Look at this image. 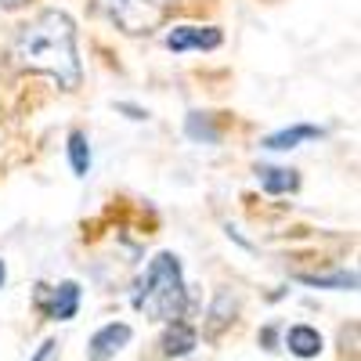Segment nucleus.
<instances>
[{
  "instance_id": "nucleus-12",
  "label": "nucleus",
  "mask_w": 361,
  "mask_h": 361,
  "mask_svg": "<svg viewBox=\"0 0 361 361\" xmlns=\"http://www.w3.org/2000/svg\"><path fill=\"white\" fill-rule=\"evenodd\" d=\"M235 314H238V296H231V293H217L214 307H209V318H214V322L206 325V336H209V340H217V336H221V329L235 322Z\"/></svg>"
},
{
  "instance_id": "nucleus-10",
  "label": "nucleus",
  "mask_w": 361,
  "mask_h": 361,
  "mask_svg": "<svg viewBox=\"0 0 361 361\" xmlns=\"http://www.w3.org/2000/svg\"><path fill=\"white\" fill-rule=\"evenodd\" d=\"M314 137H322L318 127L300 123V127H286V130L267 134V137H264V148H267V152H289V148H300L304 141H314Z\"/></svg>"
},
{
  "instance_id": "nucleus-14",
  "label": "nucleus",
  "mask_w": 361,
  "mask_h": 361,
  "mask_svg": "<svg viewBox=\"0 0 361 361\" xmlns=\"http://www.w3.org/2000/svg\"><path fill=\"white\" fill-rule=\"evenodd\" d=\"M188 134H192L195 141H209V145L221 137L217 127L209 123V116H202V112H192V116H188Z\"/></svg>"
},
{
  "instance_id": "nucleus-3",
  "label": "nucleus",
  "mask_w": 361,
  "mask_h": 361,
  "mask_svg": "<svg viewBox=\"0 0 361 361\" xmlns=\"http://www.w3.org/2000/svg\"><path fill=\"white\" fill-rule=\"evenodd\" d=\"M98 11L127 37H148L166 22V0H98Z\"/></svg>"
},
{
  "instance_id": "nucleus-8",
  "label": "nucleus",
  "mask_w": 361,
  "mask_h": 361,
  "mask_svg": "<svg viewBox=\"0 0 361 361\" xmlns=\"http://www.w3.org/2000/svg\"><path fill=\"white\" fill-rule=\"evenodd\" d=\"M286 350H289L293 357L311 361V357H318V354L325 350V340H322V333H318L314 325L300 322V325H289V329H286Z\"/></svg>"
},
{
  "instance_id": "nucleus-17",
  "label": "nucleus",
  "mask_w": 361,
  "mask_h": 361,
  "mask_svg": "<svg viewBox=\"0 0 361 361\" xmlns=\"http://www.w3.org/2000/svg\"><path fill=\"white\" fill-rule=\"evenodd\" d=\"M4 282H8V264L0 260V289H4Z\"/></svg>"
},
{
  "instance_id": "nucleus-9",
  "label": "nucleus",
  "mask_w": 361,
  "mask_h": 361,
  "mask_svg": "<svg viewBox=\"0 0 361 361\" xmlns=\"http://www.w3.org/2000/svg\"><path fill=\"white\" fill-rule=\"evenodd\" d=\"M257 180L267 195H289L300 188V173L289 170V166H260L257 170Z\"/></svg>"
},
{
  "instance_id": "nucleus-2",
  "label": "nucleus",
  "mask_w": 361,
  "mask_h": 361,
  "mask_svg": "<svg viewBox=\"0 0 361 361\" xmlns=\"http://www.w3.org/2000/svg\"><path fill=\"white\" fill-rule=\"evenodd\" d=\"M134 307L152 318V322H177L188 307V289H185V271L180 257L163 250L145 267V275L134 289Z\"/></svg>"
},
{
  "instance_id": "nucleus-5",
  "label": "nucleus",
  "mask_w": 361,
  "mask_h": 361,
  "mask_svg": "<svg viewBox=\"0 0 361 361\" xmlns=\"http://www.w3.org/2000/svg\"><path fill=\"white\" fill-rule=\"evenodd\" d=\"M221 40L224 37H221L217 25H173L163 44L173 54H188V51H217Z\"/></svg>"
},
{
  "instance_id": "nucleus-16",
  "label": "nucleus",
  "mask_w": 361,
  "mask_h": 361,
  "mask_svg": "<svg viewBox=\"0 0 361 361\" xmlns=\"http://www.w3.org/2000/svg\"><path fill=\"white\" fill-rule=\"evenodd\" d=\"M25 0H0V11H18Z\"/></svg>"
},
{
  "instance_id": "nucleus-6",
  "label": "nucleus",
  "mask_w": 361,
  "mask_h": 361,
  "mask_svg": "<svg viewBox=\"0 0 361 361\" xmlns=\"http://www.w3.org/2000/svg\"><path fill=\"white\" fill-rule=\"evenodd\" d=\"M130 340H134V329H130L127 322H109V325H102L98 333L90 336V343H87V361H112Z\"/></svg>"
},
{
  "instance_id": "nucleus-15",
  "label": "nucleus",
  "mask_w": 361,
  "mask_h": 361,
  "mask_svg": "<svg viewBox=\"0 0 361 361\" xmlns=\"http://www.w3.org/2000/svg\"><path fill=\"white\" fill-rule=\"evenodd\" d=\"M58 350H62V347H58V340H44L33 350V357H29V361H58Z\"/></svg>"
},
{
  "instance_id": "nucleus-1",
  "label": "nucleus",
  "mask_w": 361,
  "mask_h": 361,
  "mask_svg": "<svg viewBox=\"0 0 361 361\" xmlns=\"http://www.w3.org/2000/svg\"><path fill=\"white\" fill-rule=\"evenodd\" d=\"M15 62L29 73L51 76L62 90H76L83 80L76 51V22L58 8H47L37 18H29L15 37Z\"/></svg>"
},
{
  "instance_id": "nucleus-7",
  "label": "nucleus",
  "mask_w": 361,
  "mask_h": 361,
  "mask_svg": "<svg viewBox=\"0 0 361 361\" xmlns=\"http://www.w3.org/2000/svg\"><path fill=\"white\" fill-rule=\"evenodd\" d=\"M199 347V333L188 325V322H166V333L159 340V354L163 357H188L192 350Z\"/></svg>"
},
{
  "instance_id": "nucleus-11",
  "label": "nucleus",
  "mask_w": 361,
  "mask_h": 361,
  "mask_svg": "<svg viewBox=\"0 0 361 361\" xmlns=\"http://www.w3.org/2000/svg\"><path fill=\"white\" fill-rule=\"evenodd\" d=\"M300 286L311 289H336V293H350L357 289V275L354 271H325V275H296Z\"/></svg>"
},
{
  "instance_id": "nucleus-13",
  "label": "nucleus",
  "mask_w": 361,
  "mask_h": 361,
  "mask_svg": "<svg viewBox=\"0 0 361 361\" xmlns=\"http://www.w3.org/2000/svg\"><path fill=\"white\" fill-rule=\"evenodd\" d=\"M69 166H73L76 177H87V170H90V145H87L83 130L69 134Z\"/></svg>"
},
{
  "instance_id": "nucleus-4",
  "label": "nucleus",
  "mask_w": 361,
  "mask_h": 361,
  "mask_svg": "<svg viewBox=\"0 0 361 361\" xmlns=\"http://www.w3.org/2000/svg\"><path fill=\"white\" fill-rule=\"evenodd\" d=\"M37 307L51 322H73L80 311V282H58V286H37Z\"/></svg>"
}]
</instances>
